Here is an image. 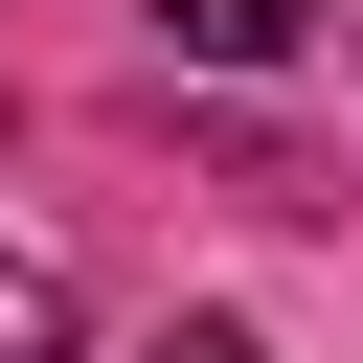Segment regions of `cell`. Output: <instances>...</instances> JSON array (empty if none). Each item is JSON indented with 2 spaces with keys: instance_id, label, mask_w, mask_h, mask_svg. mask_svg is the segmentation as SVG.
<instances>
[{
  "instance_id": "6da1fadb",
  "label": "cell",
  "mask_w": 363,
  "mask_h": 363,
  "mask_svg": "<svg viewBox=\"0 0 363 363\" xmlns=\"http://www.w3.org/2000/svg\"><path fill=\"white\" fill-rule=\"evenodd\" d=\"M136 23H159L182 68H295V45L340 23V0H136Z\"/></svg>"
},
{
  "instance_id": "3957f363",
  "label": "cell",
  "mask_w": 363,
  "mask_h": 363,
  "mask_svg": "<svg viewBox=\"0 0 363 363\" xmlns=\"http://www.w3.org/2000/svg\"><path fill=\"white\" fill-rule=\"evenodd\" d=\"M136 363H272V340H250V318H159Z\"/></svg>"
},
{
  "instance_id": "277c9868",
  "label": "cell",
  "mask_w": 363,
  "mask_h": 363,
  "mask_svg": "<svg viewBox=\"0 0 363 363\" xmlns=\"http://www.w3.org/2000/svg\"><path fill=\"white\" fill-rule=\"evenodd\" d=\"M340 23H363V0H340Z\"/></svg>"
},
{
  "instance_id": "7a4b0ae2",
  "label": "cell",
  "mask_w": 363,
  "mask_h": 363,
  "mask_svg": "<svg viewBox=\"0 0 363 363\" xmlns=\"http://www.w3.org/2000/svg\"><path fill=\"white\" fill-rule=\"evenodd\" d=\"M0 363H68V272L45 250H0Z\"/></svg>"
}]
</instances>
